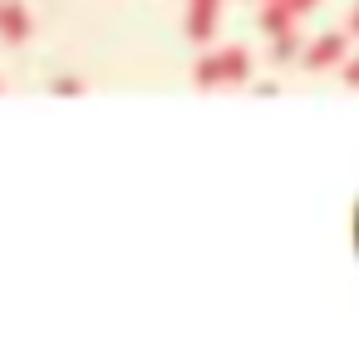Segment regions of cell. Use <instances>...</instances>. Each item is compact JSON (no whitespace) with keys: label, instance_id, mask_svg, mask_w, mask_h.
<instances>
[{"label":"cell","instance_id":"6da1fadb","mask_svg":"<svg viewBox=\"0 0 359 354\" xmlns=\"http://www.w3.org/2000/svg\"><path fill=\"white\" fill-rule=\"evenodd\" d=\"M192 84H197V89H231V84H251V50H246V45L202 50V60L192 64Z\"/></svg>","mask_w":359,"mask_h":354},{"label":"cell","instance_id":"7a4b0ae2","mask_svg":"<svg viewBox=\"0 0 359 354\" xmlns=\"http://www.w3.org/2000/svg\"><path fill=\"white\" fill-rule=\"evenodd\" d=\"M349 60V30H334V35H315L305 50H300V69L305 74H325V69H339Z\"/></svg>","mask_w":359,"mask_h":354},{"label":"cell","instance_id":"3957f363","mask_svg":"<svg viewBox=\"0 0 359 354\" xmlns=\"http://www.w3.org/2000/svg\"><path fill=\"white\" fill-rule=\"evenodd\" d=\"M217 25H222V0H187V40L197 45V50H207L212 45V35H217Z\"/></svg>","mask_w":359,"mask_h":354},{"label":"cell","instance_id":"277c9868","mask_svg":"<svg viewBox=\"0 0 359 354\" xmlns=\"http://www.w3.org/2000/svg\"><path fill=\"white\" fill-rule=\"evenodd\" d=\"M30 11L20 6V0H0V40H11V45H20V40H30Z\"/></svg>","mask_w":359,"mask_h":354},{"label":"cell","instance_id":"5b68a950","mask_svg":"<svg viewBox=\"0 0 359 354\" xmlns=\"http://www.w3.org/2000/svg\"><path fill=\"white\" fill-rule=\"evenodd\" d=\"M300 50H305V35H300L295 25H285V30H276V35H271V64H276V69L295 64V60H300Z\"/></svg>","mask_w":359,"mask_h":354},{"label":"cell","instance_id":"8992f818","mask_svg":"<svg viewBox=\"0 0 359 354\" xmlns=\"http://www.w3.org/2000/svg\"><path fill=\"white\" fill-rule=\"evenodd\" d=\"M285 25H295V15L280 6V0H261V35H276Z\"/></svg>","mask_w":359,"mask_h":354},{"label":"cell","instance_id":"52a82bcc","mask_svg":"<svg viewBox=\"0 0 359 354\" xmlns=\"http://www.w3.org/2000/svg\"><path fill=\"white\" fill-rule=\"evenodd\" d=\"M339 79H344L349 89H359V55H349V60L339 64Z\"/></svg>","mask_w":359,"mask_h":354},{"label":"cell","instance_id":"ba28073f","mask_svg":"<svg viewBox=\"0 0 359 354\" xmlns=\"http://www.w3.org/2000/svg\"><path fill=\"white\" fill-rule=\"evenodd\" d=\"M280 6H285V11H290V15L300 20V15H310V11L320 6V0H280Z\"/></svg>","mask_w":359,"mask_h":354},{"label":"cell","instance_id":"9c48e42d","mask_svg":"<svg viewBox=\"0 0 359 354\" xmlns=\"http://www.w3.org/2000/svg\"><path fill=\"white\" fill-rule=\"evenodd\" d=\"M55 94H84L79 79H55Z\"/></svg>","mask_w":359,"mask_h":354},{"label":"cell","instance_id":"30bf717a","mask_svg":"<svg viewBox=\"0 0 359 354\" xmlns=\"http://www.w3.org/2000/svg\"><path fill=\"white\" fill-rule=\"evenodd\" d=\"M344 30H349V40H359V0H354V11H349V20H344Z\"/></svg>","mask_w":359,"mask_h":354}]
</instances>
